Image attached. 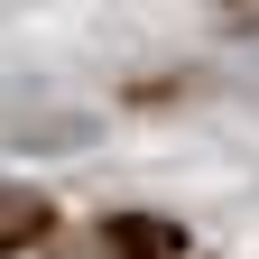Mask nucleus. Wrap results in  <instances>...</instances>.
Here are the masks:
<instances>
[{
  "mask_svg": "<svg viewBox=\"0 0 259 259\" xmlns=\"http://www.w3.org/2000/svg\"><path fill=\"white\" fill-rule=\"evenodd\" d=\"M93 139H102L93 111H19L10 120V148L19 157H37V148H93Z\"/></svg>",
  "mask_w": 259,
  "mask_h": 259,
  "instance_id": "obj_1",
  "label": "nucleus"
},
{
  "mask_svg": "<svg viewBox=\"0 0 259 259\" xmlns=\"http://www.w3.org/2000/svg\"><path fill=\"white\" fill-rule=\"evenodd\" d=\"M102 241H111V259H176L185 250V232H176L167 213H111Z\"/></svg>",
  "mask_w": 259,
  "mask_h": 259,
  "instance_id": "obj_2",
  "label": "nucleus"
},
{
  "mask_svg": "<svg viewBox=\"0 0 259 259\" xmlns=\"http://www.w3.org/2000/svg\"><path fill=\"white\" fill-rule=\"evenodd\" d=\"M47 194H28V185H0V250H19V241H47Z\"/></svg>",
  "mask_w": 259,
  "mask_h": 259,
  "instance_id": "obj_3",
  "label": "nucleus"
}]
</instances>
